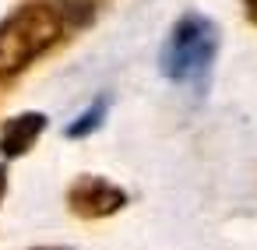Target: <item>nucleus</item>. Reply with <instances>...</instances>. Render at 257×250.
Wrapping results in <instances>:
<instances>
[{
    "mask_svg": "<svg viewBox=\"0 0 257 250\" xmlns=\"http://www.w3.org/2000/svg\"><path fill=\"white\" fill-rule=\"evenodd\" d=\"M64 36V22L46 4H25L0 25V81L18 78Z\"/></svg>",
    "mask_w": 257,
    "mask_h": 250,
    "instance_id": "nucleus-1",
    "label": "nucleus"
},
{
    "mask_svg": "<svg viewBox=\"0 0 257 250\" xmlns=\"http://www.w3.org/2000/svg\"><path fill=\"white\" fill-rule=\"evenodd\" d=\"M218 53V29L204 15H183L166 46H162V74L176 85H201Z\"/></svg>",
    "mask_w": 257,
    "mask_h": 250,
    "instance_id": "nucleus-2",
    "label": "nucleus"
},
{
    "mask_svg": "<svg viewBox=\"0 0 257 250\" xmlns=\"http://www.w3.org/2000/svg\"><path fill=\"white\" fill-rule=\"evenodd\" d=\"M67 204L81 218H106V215H113L127 204V194L102 176H81V180H74V187L67 194Z\"/></svg>",
    "mask_w": 257,
    "mask_h": 250,
    "instance_id": "nucleus-3",
    "label": "nucleus"
},
{
    "mask_svg": "<svg viewBox=\"0 0 257 250\" xmlns=\"http://www.w3.org/2000/svg\"><path fill=\"white\" fill-rule=\"evenodd\" d=\"M43 131H46V116L43 113H18V116H11L4 127H0V155H8V159L25 155L39 141Z\"/></svg>",
    "mask_w": 257,
    "mask_h": 250,
    "instance_id": "nucleus-4",
    "label": "nucleus"
},
{
    "mask_svg": "<svg viewBox=\"0 0 257 250\" xmlns=\"http://www.w3.org/2000/svg\"><path fill=\"white\" fill-rule=\"evenodd\" d=\"M43 4L64 22V25H88L106 0H43Z\"/></svg>",
    "mask_w": 257,
    "mask_h": 250,
    "instance_id": "nucleus-5",
    "label": "nucleus"
},
{
    "mask_svg": "<svg viewBox=\"0 0 257 250\" xmlns=\"http://www.w3.org/2000/svg\"><path fill=\"white\" fill-rule=\"evenodd\" d=\"M102 113H106V99H99L92 109H85V113H81V120H78V123H71V131H67V134H71V138H85L88 131H95V127L102 123Z\"/></svg>",
    "mask_w": 257,
    "mask_h": 250,
    "instance_id": "nucleus-6",
    "label": "nucleus"
},
{
    "mask_svg": "<svg viewBox=\"0 0 257 250\" xmlns=\"http://www.w3.org/2000/svg\"><path fill=\"white\" fill-rule=\"evenodd\" d=\"M243 8H246V18L257 25V0H243Z\"/></svg>",
    "mask_w": 257,
    "mask_h": 250,
    "instance_id": "nucleus-7",
    "label": "nucleus"
},
{
    "mask_svg": "<svg viewBox=\"0 0 257 250\" xmlns=\"http://www.w3.org/2000/svg\"><path fill=\"white\" fill-rule=\"evenodd\" d=\"M4 190H8V173L0 169V201H4Z\"/></svg>",
    "mask_w": 257,
    "mask_h": 250,
    "instance_id": "nucleus-8",
    "label": "nucleus"
}]
</instances>
